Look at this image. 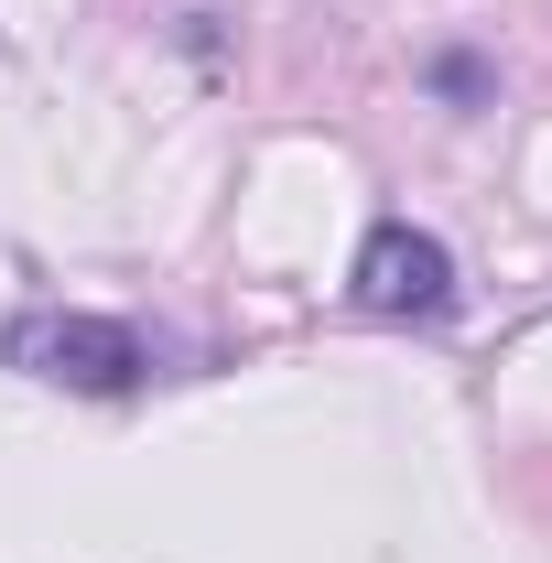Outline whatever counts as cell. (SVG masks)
I'll return each instance as SVG.
<instances>
[{"label": "cell", "mask_w": 552, "mask_h": 563, "mask_svg": "<svg viewBox=\"0 0 552 563\" xmlns=\"http://www.w3.org/2000/svg\"><path fill=\"white\" fill-rule=\"evenodd\" d=\"M0 357H11L22 379L87 390V401H120V390L152 379V336H141L131 314H76V303H33V314H11Z\"/></svg>", "instance_id": "6da1fadb"}, {"label": "cell", "mask_w": 552, "mask_h": 563, "mask_svg": "<svg viewBox=\"0 0 552 563\" xmlns=\"http://www.w3.org/2000/svg\"><path fill=\"white\" fill-rule=\"evenodd\" d=\"M346 303L357 314H390V325H444L455 314V250L412 228V217H379L346 261Z\"/></svg>", "instance_id": "7a4b0ae2"}, {"label": "cell", "mask_w": 552, "mask_h": 563, "mask_svg": "<svg viewBox=\"0 0 552 563\" xmlns=\"http://www.w3.org/2000/svg\"><path fill=\"white\" fill-rule=\"evenodd\" d=\"M433 98L477 109V98H487V66H477V55H433Z\"/></svg>", "instance_id": "3957f363"}]
</instances>
